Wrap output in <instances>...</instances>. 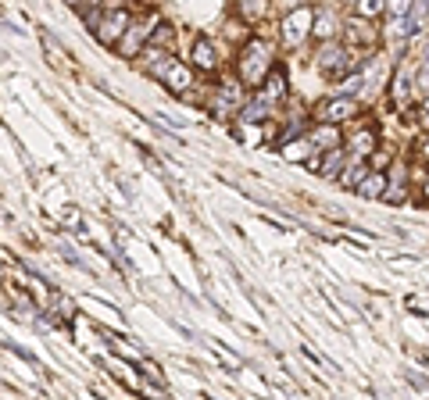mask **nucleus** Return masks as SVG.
<instances>
[{
	"instance_id": "obj_1",
	"label": "nucleus",
	"mask_w": 429,
	"mask_h": 400,
	"mask_svg": "<svg viewBox=\"0 0 429 400\" xmlns=\"http://www.w3.org/2000/svg\"><path fill=\"white\" fill-rule=\"evenodd\" d=\"M272 57H275V50H272V44H265V39H247V47H244V54H240V79L247 82V86H257V82H265L275 68H272Z\"/></svg>"
},
{
	"instance_id": "obj_2",
	"label": "nucleus",
	"mask_w": 429,
	"mask_h": 400,
	"mask_svg": "<svg viewBox=\"0 0 429 400\" xmlns=\"http://www.w3.org/2000/svg\"><path fill=\"white\" fill-rule=\"evenodd\" d=\"M354 68H361V57H358L354 50L340 47V44H326V47L318 50V72H322V75L340 79V75H347V72H354Z\"/></svg>"
},
{
	"instance_id": "obj_3",
	"label": "nucleus",
	"mask_w": 429,
	"mask_h": 400,
	"mask_svg": "<svg viewBox=\"0 0 429 400\" xmlns=\"http://www.w3.org/2000/svg\"><path fill=\"white\" fill-rule=\"evenodd\" d=\"M247 108V90H244V82H222L219 90H214V115L219 118H232L236 111H244Z\"/></svg>"
},
{
	"instance_id": "obj_4",
	"label": "nucleus",
	"mask_w": 429,
	"mask_h": 400,
	"mask_svg": "<svg viewBox=\"0 0 429 400\" xmlns=\"http://www.w3.org/2000/svg\"><path fill=\"white\" fill-rule=\"evenodd\" d=\"M129 26H133V18H129L125 8H118V11H107L100 22H93V36L100 39V44H107V47H118V39L125 36Z\"/></svg>"
},
{
	"instance_id": "obj_5",
	"label": "nucleus",
	"mask_w": 429,
	"mask_h": 400,
	"mask_svg": "<svg viewBox=\"0 0 429 400\" xmlns=\"http://www.w3.org/2000/svg\"><path fill=\"white\" fill-rule=\"evenodd\" d=\"M154 26H158V15H147L143 22H133V26L125 29V36L118 39V47H115V50H118L122 57L140 54V50H143V44H147L150 36H154Z\"/></svg>"
},
{
	"instance_id": "obj_6",
	"label": "nucleus",
	"mask_w": 429,
	"mask_h": 400,
	"mask_svg": "<svg viewBox=\"0 0 429 400\" xmlns=\"http://www.w3.org/2000/svg\"><path fill=\"white\" fill-rule=\"evenodd\" d=\"M358 115V100L354 97H333L326 104H318V125H340V122H347Z\"/></svg>"
},
{
	"instance_id": "obj_7",
	"label": "nucleus",
	"mask_w": 429,
	"mask_h": 400,
	"mask_svg": "<svg viewBox=\"0 0 429 400\" xmlns=\"http://www.w3.org/2000/svg\"><path fill=\"white\" fill-rule=\"evenodd\" d=\"M308 32H315V11L311 8L293 11L286 22H283V39H286L290 47H297L300 39H308Z\"/></svg>"
},
{
	"instance_id": "obj_8",
	"label": "nucleus",
	"mask_w": 429,
	"mask_h": 400,
	"mask_svg": "<svg viewBox=\"0 0 429 400\" xmlns=\"http://www.w3.org/2000/svg\"><path fill=\"white\" fill-rule=\"evenodd\" d=\"M161 82H165V86H168L172 93H179V97H183V93L193 86V72L183 65V61H172V65L161 72Z\"/></svg>"
},
{
	"instance_id": "obj_9",
	"label": "nucleus",
	"mask_w": 429,
	"mask_h": 400,
	"mask_svg": "<svg viewBox=\"0 0 429 400\" xmlns=\"http://www.w3.org/2000/svg\"><path fill=\"white\" fill-rule=\"evenodd\" d=\"M369 172H372V168H365V161H361V158H351V161H347V168L340 172V179H336V182H340L343 189H358V186H361V179L369 175Z\"/></svg>"
},
{
	"instance_id": "obj_10",
	"label": "nucleus",
	"mask_w": 429,
	"mask_h": 400,
	"mask_svg": "<svg viewBox=\"0 0 429 400\" xmlns=\"http://www.w3.org/2000/svg\"><path fill=\"white\" fill-rule=\"evenodd\" d=\"M386 172H369L361 179V186H358V193L365 197V200H379V197H386Z\"/></svg>"
},
{
	"instance_id": "obj_11",
	"label": "nucleus",
	"mask_w": 429,
	"mask_h": 400,
	"mask_svg": "<svg viewBox=\"0 0 429 400\" xmlns=\"http://www.w3.org/2000/svg\"><path fill=\"white\" fill-rule=\"evenodd\" d=\"M193 65H197L201 72H214L219 68V57H214V47H211V39H197V44H193Z\"/></svg>"
},
{
	"instance_id": "obj_12",
	"label": "nucleus",
	"mask_w": 429,
	"mask_h": 400,
	"mask_svg": "<svg viewBox=\"0 0 429 400\" xmlns=\"http://www.w3.org/2000/svg\"><path fill=\"white\" fill-rule=\"evenodd\" d=\"M394 104L397 108H408V104H412V72H408V65H401L397 75H394Z\"/></svg>"
},
{
	"instance_id": "obj_13",
	"label": "nucleus",
	"mask_w": 429,
	"mask_h": 400,
	"mask_svg": "<svg viewBox=\"0 0 429 400\" xmlns=\"http://www.w3.org/2000/svg\"><path fill=\"white\" fill-rule=\"evenodd\" d=\"M376 32H372V26L369 22H358V18H354V22L347 26V44H351V50L358 47V44H365V47H376Z\"/></svg>"
},
{
	"instance_id": "obj_14",
	"label": "nucleus",
	"mask_w": 429,
	"mask_h": 400,
	"mask_svg": "<svg viewBox=\"0 0 429 400\" xmlns=\"http://www.w3.org/2000/svg\"><path fill=\"white\" fill-rule=\"evenodd\" d=\"M408 193V175H404V164H397L390 172V182H386V204H401Z\"/></svg>"
},
{
	"instance_id": "obj_15",
	"label": "nucleus",
	"mask_w": 429,
	"mask_h": 400,
	"mask_svg": "<svg viewBox=\"0 0 429 400\" xmlns=\"http://www.w3.org/2000/svg\"><path fill=\"white\" fill-rule=\"evenodd\" d=\"M308 140H311V146H318V151H336V146H340L336 125H318V129H315Z\"/></svg>"
},
{
	"instance_id": "obj_16",
	"label": "nucleus",
	"mask_w": 429,
	"mask_h": 400,
	"mask_svg": "<svg viewBox=\"0 0 429 400\" xmlns=\"http://www.w3.org/2000/svg\"><path fill=\"white\" fill-rule=\"evenodd\" d=\"M429 26V0H415L408 11V32H426Z\"/></svg>"
},
{
	"instance_id": "obj_17",
	"label": "nucleus",
	"mask_w": 429,
	"mask_h": 400,
	"mask_svg": "<svg viewBox=\"0 0 429 400\" xmlns=\"http://www.w3.org/2000/svg\"><path fill=\"white\" fill-rule=\"evenodd\" d=\"M262 97H268L272 104L286 97V75L279 72V68H275V72H272V75H268V79L262 82Z\"/></svg>"
},
{
	"instance_id": "obj_18",
	"label": "nucleus",
	"mask_w": 429,
	"mask_h": 400,
	"mask_svg": "<svg viewBox=\"0 0 429 400\" xmlns=\"http://www.w3.org/2000/svg\"><path fill=\"white\" fill-rule=\"evenodd\" d=\"M343 168H347V158H343V151L336 146V151H326V158H322V172H318V175H326V179L333 175V179H340Z\"/></svg>"
},
{
	"instance_id": "obj_19",
	"label": "nucleus",
	"mask_w": 429,
	"mask_h": 400,
	"mask_svg": "<svg viewBox=\"0 0 429 400\" xmlns=\"http://www.w3.org/2000/svg\"><path fill=\"white\" fill-rule=\"evenodd\" d=\"M351 143H354V158H369L376 151V133L372 129H361Z\"/></svg>"
},
{
	"instance_id": "obj_20",
	"label": "nucleus",
	"mask_w": 429,
	"mask_h": 400,
	"mask_svg": "<svg viewBox=\"0 0 429 400\" xmlns=\"http://www.w3.org/2000/svg\"><path fill=\"white\" fill-rule=\"evenodd\" d=\"M333 32H336L333 15H318V18H315V36H322V39H326V36H333Z\"/></svg>"
},
{
	"instance_id": "obj_21",
	"label": "nucleus",
	"mask_w": 429,
	"mask_h": 400,
	"mask_svg": "<svg viewBox=\"0 0 429 400\" xmlns=\"http://www.w3.org/2000/svg\"><path fill=\"white\" fill-rule=\"evenodd\" d=\"M412 4H415V0H386V11H390V15L397 18V22H401V18H408Z\"/></svg>"
},
{
	"instance_id": "obj_22",
	"label": "nucleus",
	"mask_w": 429,
	"mask_h": 400,
	"mask_svg": "<svg viewBox=\"0 0 429 400\" xmlns=\"http://www.w3.org/2000/svg\"><path fill=\"white\" fill-rule=\"evenodd\" d=\"M308 146H311V140L304 136V140H300V146H283V158L297 161V158H304V154H308Z\"/></svg>"
},
{
	"instance_id": "obj_23",
	"label": "nucleus",
	"mask_w": 429,
	"mask_h": 400,
	"mask_svg": "<svg viewBox=\"0 0 429 400\" xmlns=\"http://www.w3.org/2000/svg\"><path fill=\"white\" fill-rule=\"evenodd\" d=\"M386 8V0H361V4H358V11L365 15V18H372V15H379Z\"/></svg>"
},
{
	"instance_id": "obj_24",
	"label": "nucleus",
	"mask_w": 429,
	"mask_h": 400,
	"mask_svg": "<svg viewBox=\"0 0 429 400\" xmlns=\"http://www.w3.org/2000/svg\"><path fill=\"white\" fill-rule=\"evenodd\" d=\"M419 122H422V129H429V93H426V100H422V118H419Z\"/></svg>"
},
{
	"instance_id": "obj_25",
	"label": "nucleus",
	"mask_w": 429,
	"mask_h": 400,
	"mask_svg": "<svg viewBox=\"0 0 429 400\" xmlns=\"http://www.w3.org/2000/svg\"><path fill=\"white\" fill-rule=\"evenodd\" d=\"M422 197L429 200V172H426V182H422Z\"/></svg>"
},
{
	"instance_id": "obj_26",
	"label": "nucleus",
	"mask_w": 429,
	"mask_h": 400,
	"mask_svg": "<svg viewBox=\"0 0 429 400\" xmlns=\"http://www.w3.org/2000/svg\"><path fill=\"white\" fill-rule=\"evenodd\" d=\"M64 4H72V8H79V4H82V0H64Z\"/></svg>"
},
{
	"instance_id": "obj_27",
	"label": "nucleus",
	"mask_w": 429,
	"mask_h": 400,
	"mask_svg": "<svg viewBox=\"0 0 429 400\" xmlns=\"http://www.w3.org/2000/svg\"><path fill=\"white\" fill-rule=\"evenodd\" d=\"M93 4H100V0H93Z\"/></svg>"
}]
</instances>
